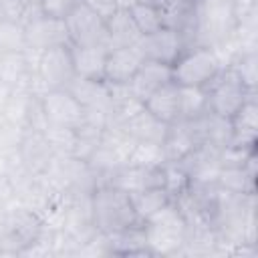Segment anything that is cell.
Masks as SVG:
<instances>
[{
  "label": "cell",
  "mask_w": 258,
  "mask_h": 258,
  "mask_svg": "<svg viewBox=\"0 0 258 258\" xmlns=\"http://www.w3.org/2000/svg\"><path fill=\"white\" fill-rule=\"evenodd\" d=\"M91 214L97 230L107 238L143 224L135 212L131 196L111 183H103L93 191Z\"/></svg>",
  "instance_id": "cell-1"
},
{
  "label": "cell",
  "mask_w": 258,
  "mask_h": 258,
  "mask_svg": "<svg viewBox=\"0 0 258 258\" xmlns=\"http://www.w3.org/2000/svg\"><path fill=\"white\" fill-rule=\"evenodd\" d=\"M220 71L222 60L214 46L191 44L171 64V81L179 87H206Z\"/></svg>",
  "instance_id": "cell-2"
},
{
  "label": "cell",
  "mask_w": 258,
  "mask_h": 258,
  "mask_svg": "<svg viewBox=\"0 0 258 258\" xmlns=\"http://www.w3.org/2000/svg\"><path fill=\"white\" fill-rule=\"evenodd\" d=\"M143 232L147 246L153 254L177 252L181 244L187 242V224L173 202L163 206L151 218L143 222Z\"/></svg>",
  "instance_id": "cell-3"
},
{
  "label": "cell",
  "mask_w": 258,
  "mask_h": 258,
  "mask_svg": "<svg viewBox=\"0 0 258 258\" xmlns=\"http://www.w3.org/2000/svg\"><path fill=\"white\" fill-rule=\"evenodd\" d=\"M204 89H206V99H208V111L224 119H230L256 93V91H250L242 83V79L232 67L228 69L222 67V71Z\"/></svg>",
  "instance_id": "cell-4"
},
{
  "label": "cell",
  "mask_w": 258,
  "mask_h": 258,
  "mask_svg": "<svg viewBox=\"0 0 258 258\" xmlns=\"http://www.w3.org/2000/svg\"><path fill=\"white\" fill-rule=\"evenodd\" d=\"M62 20H64V28H67L71 44H77V46H81V44H105V46H109L105 18L97 10H93L87 2L79 0L67 12V16Z\"/></svg>",
  "instance_id": "cell-5"
},
{
  "label": "cell",
  "mask_w": 258,
  "mask_h": 258,
  "mask_svg": "<svg viewBox=\"0 0 258 258\" xmlns=\"http://www.w3.org/2000/svg\"><path fill=\"white\" fill-rule=\"evenodd\" d=\"M42 222L32 212H14L0 222V250L24 252L38 242Z\"/></svg>",
  "instance_id": "cell-6"
},
{
  "label": "cell",
  "mask_w": 258,
  "mask_h": 258,
  "mask_svg": "<svg viewBox=\"0 0 258 258\" xmlns=\"http://www.w3.org/2000/svg\"><path fill=\"white\" fill-rule=\"evenodd\" d=\"M40 111L46 125L77 129L85 121L83 105L67 89H48L40 99Z\"/></svg>",
  "instance_id": "cell-7"
},
{
  "label": "cell",
  "mask_w": 258,
  "mask_h": 258,
  "mask_svg": "<svg viewBox=\"0 0 258 258\" xmlns=\"http://www.w3.org/2000/svg\"><path fill=\"white\" fill-rule=\"evenodd\" d=\"M38 79L44 83L46 91L48 89H67L75 75L73 67V56H71V44H58L50 46L40 52L38 58Z\"/></svg>",
  "instance_id": "cell-8"
},
{
  "label": "cell",
  "mask_w": 258,
  "mask_h": 258,
  "mask_svg": "<svg viewBox=\"0 0 258 258\" xmlns=\"http://www.w3.org/2000/svg\"><path fill=\"white\" fill-rule=\"evenodd\" d=\"M135 46L143 58L157 60L163 64H173L175 58L183 52V48H187L181 32L171 26H161L151 34H143Z\"/></svg>",
  "instance_id": "cell-9"
},
{
  "label": "cell",
  "mask_w": 258,
  "mask_h": 258,
  "mask_svg": "<svg viewBox=\"0 0 258 258\" xmlns=\"http://www.w3.org/2000/svg\"><path fill=\"white\" fill-rule=\"evenodd\" d=\"M202 145L200 133L196 127V121L177 119L175 123H169L161 141V151L165 161H183L189 157L198 147Z\"/></svg>",
  "instance_id": "cell-10"
},
{
  "label": "cell",
  "mask_w": 258,
  "mask_h": 258,
  "mask_svg": "<svg viewBox=\"0 0 258 258\" xmlns=\"http://www.w3.org/2000/svg\"><path fill=\"white\" fill-rule=\"evenodd\" d=\"M58 44H71L62 18L38 14L24 24V46L36 48L42 52Z\"/></svg>",
  "instance_id": "cell-11"
},
{
  "label": "cell",
  "mask_w": 258,
  "mask_h": 258,
  "mask_svg": "<svg viewBox=\"0 0 258 258\" xmlns=\"http://www.w3.org/2000/svg\"><path fill=\"white\" fill-rule=\"evenodd\" d=\"M145 58L137 50V46H115L109 48L105 58L103 83L107 85H129V81L139 71Z\"/></svg>",
  "instance_id": "cell-12"
},
{
  "label": "cell",
  "mask_w": 258,
  "mask_h": 258,
  "mask_svg": "<svg viewBox=\"0 0 258 258\" xmlns=\"http://www.w3.org/2000/svg\"><path fill=\"white\" fill-rule=\"evenodd\" d=\"M143 107L161 123L169 125L181 119V95H179V85L173 81L163 83L159 89H155L143 103Z\"/></svg>",
  "instance_id": "cell-13"
},
{
  "label": "cell",
  "mask_w": 258,
  "mask_h": 258,
  "mask_svg": "<svg viewBox=\"0 0 258 258\" xmlns=\"http://www.w3.org/2000/svg\"><path fill=\"white\" fill-rule=\"evenodd\" d=\"M167 81H171V64H163V62L145 58L141 62L139 71L135 73V77L129 81L127 89L139 103H145V99Z\"/></svg>",
  "instance_id": "cell-14"
},
{
  "label": "cell",
  "mask_w": 258,
  "mask_h": 258,
  "mask_svg": "<svg viewBox=\"0 0 258 258\" xmlns=\"http://www.w3.org/2000/svg\"><path fill=\"white\" fill-rule=\"evenodd\" d=\"M216 185L242 196H254L256 191V153L244 165H226L218 169Z\"/></svg>",
  "instance_id": "cell-15"
},
{
  "label": "cell",
  "mask_w": 258,
  "mask_h": 258,
  "mask_svg": "<svg viewBox=\"0 0 258 258\" xmlns=\"http://www.w3.org/2000/svg\"><path fill=\"white\" fill-rule=\"evenodd\" d=\"M113 127H119L133 141H149V143H161L167 129V125L155 119L145 107H141L139 111H135L133 115H129L127 119H123L119 125Z\"/></svg>",
  "instance_id": "cell-16"
},
{
  "label": "cell",
  "mask_w": 258,
  "mask_h": 258,
  "mask_svg": "<svg viewBox=\"0 0 258 258\" xmlns=\"http://www.w3.org/2000/svg\"><path fill=\"white\" fill-rule=\"evenodd\" d=\"M107 52H109V46H105V44H81V46L71 44L75 75L81 79L103 81Z\"/></svg>",
  "instance_id": "cell-17"
},
{
  "label": "cell",
  "mask_w": 258,
  "mask_h": 258,
  "mask_svg": "<svg viewBox=\"0 0 258 258\" xmlns=\"http://www.w3.org/2000/svg\"><path fill=\"white\" fill-rule=\"evenodd\" d=\"M230 129H232L230 145L256 147V137H258V105H256V97H250L230 117Z\"/></svg>",
  "instance_id": "cell-18"
},
{
  "label": "cell",
  "mask_w": 258,
  "mask_h": 258,
  "mask_svg": "<svg viewBox=\"0 0 258 258\" xmlns=\"http://www.w3.org/2000/svg\"><path fill=\"white\" fill-rule=\"evenodd\" d=\"M107 36H109V46H135L139 38L143 36L137 28V24L131 18L129 8H117L107 20Z\"/></svg>",
  "instance_id": "cell-19"
},
{
  "label": "cell",
  "mask_w": 258,
  "mask_h": 258,
  "mask_svg": "<svg viewBox=\"0 0 258 258\" xmlns=\"http://www.w3.org/2000/svg\"><path fill=\"white\" fill-rule=\"evenodd\" d=\"M129 196L133 200L135 212H137L141 222H145L147 218H151L155 212H159L163 206H167L171 202L169 194L161 185L159 187H147V189H141V191H133Z\"/></svg>",
  "instance_id": "cell-20"
},
{
  "label": "cell",
  "mask_w": 258,
  "mask_h": 258,
  "mask_svg": "<svg viewBox=\"0 0 258 258\" xmlns=\"http://www.w3.org/2000/svg\"><path fill=\"white\" fill-rule=\"evenodd\" d=\"M129 12H131V18L137 24L141 34H151V32L159 30L161 26H165V14L161 8L135 2L129 6Z\"/></svg>",
  "instance_id": "cell-21"
},
{
  "label": "cell",
  "mask_w": 258,
  "mask_h": 258,
  "mask_svg": "<svg viewBox=\"0 0 258 258\" xmlns=\"http://www.w3.org/2000/svg\"><path fill=\"white\" fill-rule=\"evenodd\" d=\"M181 95V119H198L208 113V99L204 87H179Z\"/></svg>",
  "instance_id": "cell-22"
},
{
  "label": "cell",
  "mask_w": 258,
  "mask_h": 258,
  "mask_svg": "<svg viewBox=\"0 0 258 258\" xmlns=\"http://www.w3.org/2000/svg\"><path fill=\"white\" fill-rule=\"evenodd\" d=\"M230 67L238 73V77L250 91H256V52L252 48L248 52H242Z\"/></svg>",
  "instance_id": "cell-23"
},
{
  "label": "cell",
  "mask_w": 258,
  "mask_h": 258,
  "mask_svg": "<svg viewBox=\"0 0 258 258\" xmlns=\"http://www.w3.org/2000/svg\"><path fill=\"white\" fill-rule=\"evenodd\" d=\"M79 0H40V12L44 16L52 18H64L67 12L77 4Z\"/></svg>",
  "instance_id": "cell-24"
},
{
  "label": "cell",
  "mask_w": 258,
  "mask_h": 258,
  "mask_svg": "<svg viewBox=\"0 0 258 258\" xmlns=\"http://www.w3.org/2000/svg\"><path fill=\"white\" fill-rule=\"evenodd\" d=\"M20 4L26 8L28 20L34 18V16H38V14H42V12H40V0H20Z\"/></svg>",
  "instance_id": "cell-25"
},
{
  "label": "cell",
  "mask_w": 258,
  "mask_h": 258,
  "mask_svg": "<svg viewBox=\"0 0 258 258\" xmlns=\"http://www.w3.org/2000/svg\"><path fill=\"white\" fill-rule=\"evenodd\" d=\"M137 2L149 4V6H155V8H161V10H165V8L171 4V0H137Z\"/></svg>",
  "instance_id": "cell-26"
}]
</instances>
